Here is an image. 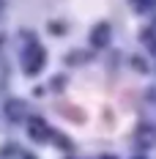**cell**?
<instances>
[{
  "instance_id": "277c9868",
  "label": "cell",
  "mask_w": 156,
  "mask_h": 159,
  "mask_svg": "<svg viewBox=\"0 0 156 159\" xmlns=\"http://www.w3.org/2000/svg\"><path fill=\"white\" fill-rule=\"evenodd\" d=\"M140 134H145V137H142V145H154L156 143V129L154 126H145Z\"/></svg>"
},
{
  "instance_id": "3957f363",
  "label": "cell",
  "mask_w": 156,
  "mask_h": 159,
  "mask_svg": "<svg viewBox=\"0 0 156 159\" xmlns=\"http://www.w3.org/2000/svg\"><path fill=\"white\" fill-rule=\"evenodd\" d=\"M109 41V28L107 25H99V30H93V44L96 47H104Z\"/></svg>"
},
{
  "instance_id": "7a4b0ae2",
  "label": "cell",
  "mask_w": 156,
  "mask_h": 159,
  "mask_svg": "<svg viewBox=\"0 0 156 159\" xmlns=\"http://www.w3.org/2000/svg\"><path fill=\"white\" fill-rule=\"evenodd\" d=\"M28 129H30V134L36 137V140H47V137H49V129H47V124H44L41 118H30Z\"/></svg>"
},
{
  "instance_id": "6da1fadb",
  "label": "cell",
  "mask_w": 156,
  "mask_h": 159,
  "mask_svg": "<svg viewBox=\"0 0 156 159\" xmlns=\"http://www.w3.org/2000/svg\"><path fill=\"white\" fill-rule=\"evenodd\" d=\"M41 66H44V49L36 44V47H30L28 58H25V69H28V74H38Z\"/></svg>"
}]
</instances>
